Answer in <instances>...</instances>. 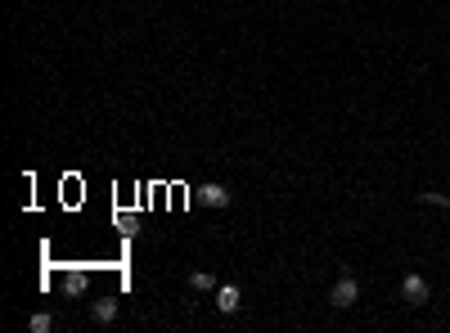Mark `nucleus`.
Returning <instances> with one entry per match:
<instances>
[{
  "mask_svg": "<svg viewBox=\"0 0 450 333\" xmlns=\"http://www.w3.org/2000/svg\"><path fill=\"white\" fill-rule=\"evenodd\" d=\"M239 302H243V297H239L235 284H221V289H216V311H221V315H235Z\"/></svg>",
  "mask_w": 450,
  "mask_h": 333,
  "instance_id": "nucleus-4",
  "label": "nucleus"
},
{
  "mask_svg": "<svg viewBox=\"0 0 450 333\" xmlns=\"http://www.w3.org/2000/svg\"><path fill=\"white\" fill-rule=\"evenodd\" d=\"M329 302H333V306H356V302H360V284H356V280H338L333 293H329Z\"/></svg>",
  "mask_w": 450,
  "mask_h": 333,
  "instance_id": "nucleus-1",
  "label": "nucleus"
},
{
  "mask_svg": "<svg viewBox=\"0 0 450 333\" xmlns=\"http://www.w3.org/2000/svg\"><path fill=\"white\" fill-rule=\"evenodd\" d=\"M50 329H54V320H50L45 311H36V315H32V333H50Z\"/></svg>",
  "mask_w": 450,
  "mask_h": 333,
  "instance_id": "nucleus-8",
  "label": "nucleus"
},
{
  "mask_svg": "<svg viewBox=\"0 0 450 333\" xmlns=\"http://www.w3.org/2000/svg\"><path fill=\"white\" fill-rule=\"evenodd\" d=\"M189 289L194 293H212L216 289V275H212V270H194V275H189Z\"/></svg>",
  "mask_w": 450,
  "mask_h": 333,
  "instance_id": "nucleus-7",
  "label": "nucleus"
},
{
  "mask_svg": "<svg viewBox=\"0 0 450 333\" xmlns=\"http://www.w3.org/2000/svg\"><path fill=\"white\" fill-rule=\"evenodd\" d=\"M90 320H95V324H113V320H118V302H108V297L90 302Z\"/></svg>",
  "mask_w": 450,
  "mask_h": 333,
  "instance_id": "nucleus-6",
  "label": "nucleus"
},
{
  "mask_svg": "<svg viewBox=\"0 0 450 333\" xmlns=\"http://www.w3.org/2000/svg\"><path fill=\"white\" fill-rule=\"evenodd\" d=\"M401 293H406V302H414V306H423V302H428V280H423V275H406V284H401Z\"/></svg>",
  "mask_w": 450,
  "mask_h": 333,
  "instance_id": "nucleus-2",
  "label": "nucleus"
},
{
  "mask_svg": "<svg viewBox=\"0 0 450 333\" xmlns=\"http://www.w3.org/2000/svg\"><path fill=\"white\" fill-rule=\"evenodd\" d=\"M419 198H423V203H432V207H450L446 194H419Z\"/></svg>",
  "mask_w": 450,
  "mask_h": 333,
  "instance_id": "nucleus-9",
  "label": "nucleus"
},
{
  "mask_svg": "<svg viewBox=\"0 0 450 333\" xmlns=\"http://www.w3.org/2000/svg\"><path fill=\"white\" fill-rule=\"evenodd\" d=\"M64 293H68V297H86V293H90V275H86V270H68V275H64Z\"/></svg>",
  "mask_w": 450,
  "mask_h": 333,
  "instance_id": "nucleus-3",
  "label": "nucleus"
},
{
  "mask_svg": "<svg viewBox=\"0 0 450 333\" xmlns=\"http://www.w3.org/2000/svg\"><path fill=\"white\" fill-rule=\"evenodd\" d=\"M198 198H203L207 207H230V189H225V185H216V181H207L203 189H198Z\"/></svg>",
  "mask_w": 450,
  "mask_h": 333,
  "instance_id": "nucleus-5",
  "label": "nucleus"
}]
</instances>
